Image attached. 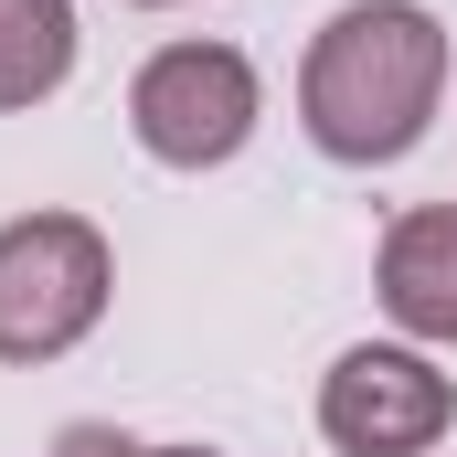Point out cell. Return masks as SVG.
Wrapping results in <instances>:
<instances>
[{
  "label": "cell",
  "mask_w": 457,
  "mask_h": 457,
  "mask_svg": "<svg viewBox=\"0 0 457 457\" xmlns=\"http://www.w3.org/2000/svg\"><path fill=\"white\" fill-rule=\"evenodd\" d=\"M54 457H224V447H138V436H117V426H64Z\"/></svg>",
  "instance_id": "cell-7"
},
{
  "label": "cell",
  "mask_w": 457,
  "mask_h": 457,
  "mask_svg": "<svg viewBox=\"0 0 457 457\" xmlns=\"http://www.w3.org/2000/svg\"><path fill=\"white\" fill-rule=\"evenodd\" d=\"M372 277H383L394 330L457 351V203H415V213H394V224H383V255H372Z\"/></svg>",
  "instance_id": "cell-5"
},
{
  "label": "cell",
  "mask_w": 457,
  "mask_h": 457,
  "mask_svg": "<svg viewBox=\"0 0 457 457\" xmlns=\"http://www.w3.org/2000/svg\"><path fill=\"white\" fill-rule=\"evenodd\" d=\"M255 64L234 43H160L138 75H128V128L160 170H224L234 149L255 138Z\"/></svg>",
  "instance_id": "cell-3"
},
{
  "label": "cell",
  "mask_w": 457,
  "mask_h": 457,
  "mask_svg": "<svg viewBox=\"0 0 457 457\" xmlns=\"http://www.w3.org/2000/svg\"><path fill=\"white\" fill-rule=\"evenodd\" d=\"M117 255L86 213H21L0 224V361H64L107 320Z\"/></svg>",
  "instance_id": "cell-2"
},
{
  "label": "cell",
  "mask_w": 457,
  "mask_h": 457,
  "mask_svg": "<svg viewBox=\"0 0 457 457\" xmlns=\"http://www.w3.org/2000/svg\"><path fill=\"white\" fill-rule=\"evenodd\" d=\"M138 11H170V0H138Z\"/></svg>",
  "instance_id": "cell-8"
},
{
  "label": "cell",
  "mask_w": 457,
  "mask_h": 457,
  "mask_svg": "<svg viewBox=\"0 0 457 457\" xmlns=\"http://www.w3.org/2000/svg\"><path fill=\"white\" fill-rule=\"evenodd\" d=\"M436 96H447V21L426 0H351L320 21V43L298 64V117L351 170L404 160L436 128Z\"/></svg>",
  "instance_id": "cell-1"
},
{
  "label": "cell",
  "mask_w": 457,
  "mask_h": 457,
  "mask_svg": "<svg viewBox=\"0 0 457 457\" xmlns=\"http://www.w3.org/2000/svg\"><path fill=\"white\" fill-rule=\"evenodd\" d=\"M75 75V0H0V107H43Z\"/></svg>",
  "instance_id": "cell-6"
},
{
  "label": "cell",
  "mask_w": 457,
  "mask_h": 457,
  "mask_svg": "<svg viewBox=\"0 0 457 457\" xmlns=\"http://www.w3.org/2000/svg\"><path fill=\"white\" fill-rule=\"evenodd\" d=\"M447 426H457V383L426 351L361 341V351H341L330 383H320V436L341 457H426Z\"/></svg>",
  "instance_id": "cell-4"
}]
</instances>
